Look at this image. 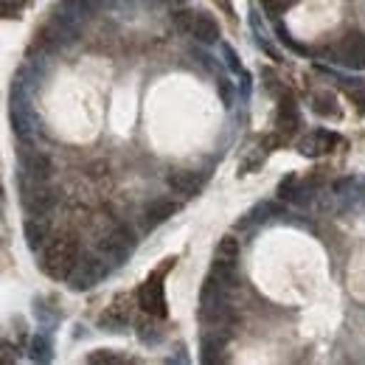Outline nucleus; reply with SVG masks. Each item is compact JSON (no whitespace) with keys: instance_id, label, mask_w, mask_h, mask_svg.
<instances>
[{"instance_id":"nucleus-1","label":"nucleus","mask_w":365,"mask_h":365,"mask_svg":"<svg viewBox=\"0 0 365 365\" xmlns=\"http://www.w3.org/2000/svg\"><path fill=\"white\" fill-rule=\"evenodd\" d=\"M82 259V250H79V239L73 233H59L56 239H51L43 253V273L53 281H68L71 273L76 270Z\"/></svg>"},{"instance_id":"nucleus-2","label":"nucleus","mask_w":365,"mask_h":365,"mask_svg":"<svg viewBox=\"0 0 365 365\" xmlns=\"http://www.w3.org/2000/svg\"><path fill=\"white\" fill-rule=\"evenodd\" d=\"M175 26L185 31L188 37H194L202 46H214L220 40V23L208 14V11H178L175 14Z\"/></svg>"},{"instance_id":"nucleus-3","label":"nucleus","mask_w":365,"mask_h":365,"mask_svg":"<svg viewBox=\"0 0 365 365\" xmlns=\"http://www.w3.org/2000/svg\"><path fill=\"white\" fill-rule=\"evenodd\" d=\"M175 264V259H169L155 275H149L140 289H138V307L149 315V318H166V292H163V273Z\"/></svg>"},{"instance_id":"nucleus-4","label":"nucleus","mask_w":365,"mask_h":365,"mask_svg":"<svg viewBox=\"0 0 365 365\" xmlns=\"http://www.w3.org/2000/svg\"><path fill=\"white\" fill-rule=\"evenodd\" d=\"M110 273V262L104 259V253H88L79 259L76 270L71 273V289L73 292H85V289H93L98 281H104Z\"/></svg>"},{"instance_id":"nucleus-5","label":"nucleus","mask_w":365,"mask_h":365,"mask_svg":"<svg viewBox=\"0 0 365 365\" xmlns=\"http://www.w3.org/2000/svg\"><path fill=\"white\" fill-rule=\"evenodd\" d=\"M79 37V23H73L71 17H65L59 9L53 11V17L48 20L40 31V43L48 48H68L76 43Z\"/></svg>"},{"instance_id":"nucleus-6","label":"nucleus","mask_w":365,"mask_h":365,"mask_svg":"<svg viewBox=\"0 0 365 365\" xmlns=\"http://www.w3.org/2000/svg\"><path fill=\"white\" fill-rule=\"evenodd\" d=\"M133 250H135V233L133 228H124V225L113 228L98 245V253H104V259L110 264H124L133 256Z\"/></svg>"},{"instance_id":"nucleus-7","label":"nucleus","mask_w":365,"mask_h":365,"mask_svg":"<svg viewBox=\"0 0 365 365\" xmlns=\"http://www.w3.org/2000/svg\"><path fill=\"white\" fill-rule=\"evenodd\" d=\"M59 202V191L46 182L23 180V208L29 217H46L48 211Z\"/></svg>"},{"instance_id":"nucleus-8","label":"nucleus","mask_w":365,"mask_h":365,"mask_svg":"<svg viewBox=\"0 0 365 365\" xmlns=\"http://www.w3.org/2000/svg\"><path fill=\"white\" fill-rule=\"evenodd\" d=\"M334 56L340 65L354 68V71H365V34L351 31L343 37V43L334 48Z\"/></svg>"},{"instance_id":"nucleus-9","label":"nucleus","mask_w":365,"mask_h":365,"mask_svg":"<svg viewBox=\"0 0 365 365\" xmlns=\"http://www.w3.org/2000/svg\"><path fill=\"white\" fill-rule=\"evenodd\" d=\"M20 172H23V180H31V182H46L53 172V163L51 158L43 155V152H23L20 155Z\"/></svg>"},{"instance_id":"nucleus-10","label":"nucleus","mask_w":365,"mask_h":365,"mask_svg":"<svg viewBox=\"0 0 365 365\" xmlns=\"http://www.w3.org/2000/svg\"><path fill=\"white\" fill-rule=\"evenodd\" d=\"M337 140L340 138L334 135V133H329V130H315V133H309L298 143V152L304 158H320V155L331 152V146H337Z\"/></svg>"},{"instance_id":"nucleus-11","label":"nucleus","mask_w":365,"mask_h":365,"mask_svg":"<svg viewBox=\"0 0 365 365\" xmlns=\"http://www.w3.org/2000/svg\"><path fill=\"white\" fill-rule=\"evenodd\" d=\"M175 211H178V202H172V200H152V202L140 211L143 230H155L158 225H163Z\"/></svg>"},{"instance_id":"nucleus-12","label":"nucleus","mask_w":365,"mask_h":365,"mask_svg":"<svg viewBox=\"0 0 365 365\" xmlns=\"http://www.w3.org/2000/svg\"><path fill=\"white\" fill-rule=\"evenodd\" d=\"M275 127H278V133L284 138L295 135L298 133V127H301V115H298V104L287 96V98H281V104H278V115H275Z\"/></svg>"},{"instance_id":"nucleus-13","label":"nucleus","mask_w":365,"mask_h":365,"mask_svg":"<svg viewBox=\"0 0 365 365\" xmlns=\"http://www.w3.org/2000/svg\"><path fill=\"white\" fill-rule=\"evenodd\" d=\"M169 188L175 191V194H180V197H194L200 188H202V178H197V172H188V169H175L169 178Z\"/></svg>"},{"instance_id":"nucleus-14","label":"nucleus","mask_w":365,"mask_h":365,"mask_svg":"<svg viewBox=\"0 0 365 365\" xmlns=\"http://www.w3.org/2000/svg\"><path fill=\"white\" fill-rule=\"evenodd\" d=\"M127 323H130V301H124V298H118V301L98 318V326L107 329V331H124Z\"/></svg>"},{"instance_id":"nucleus-15","label":"nucleus","mask_w":365,"mask_h":365,"mask_svg":"<svg viewBox=\"0 0 365 365\" xmlns=\"http://www.w3.org/2000/svg\"><path fill=\"white\" fill-rule=\"evenodd\" d=\"M48 233H51V228H48L46 217H29V220H26V225H23L26 245H29L31 250H40V247H46Z\"/></svg>"},{"instance_id":"nucleus-16","label":"nucleus","mask_w":365,"mask_h":365,"mask_svg":"<svg viewBox=\"0 0 365 365\" xmlns=\"http://www.w3.org/2000/svg\"><path fill=\"white\" fill-rule=\"evenodd\" d=\"M56 9H59L65 17H71L73 23H88L98 6H96L93 0H59Z\"/></svg>"},{"instance_id":"nucleus-17","label":"nucleus","mask_w":365,"mask_h":365,"mask_svg":"<svg viewBox=\"0 0 365 365\" xmlns=\"http://www.w3.org/2000/svg\"><path fill=\"white\" fill-rule=\"evenodd\" d=\"M312 110L320 118H334V121L340 118V104H337V98L329 91H318L312 96Z\"/></svg>"},{"instance_id":"nucleus-18","label":"nucleus","mask_w":365,"mask_h":365,"mask_svg":"<svg viewBox=\"0 0 365 365\" xmlns=\"http://www.w3.org/2000/svg\"><path fill=\"white\" fill-rule=\"evenodd\" d=\"M340 88L351 98V104H357V113H365V79H340Z\"/></svg>"},{"instance_id":"nucleus-19","label":"nucleus","mask_w":365,"mask_h":365,"mask_svg":"<svg viewBox=\"0 0 365 365\" xmlns=\"http://www.w3.org/2000/svg\"><path fill=\"white\" fill-rule=\"evenodd\" d=\"M214 259L236 264V262H239V239H236V236H222L220 245H217V256H214Z\"/></svg>"},{"instance_id":"nucleus-20","label":"nucleus","mask_w":365,"mask_h":365,"mask_svg":"<svg viewBox=\"0 0 365 365\" xmlns=\"http://www.w3.org/2000/svg\"><path fill=\"white\" fill-rule=\"evenodd\" d=\"M31 360L34 363H48L51 360V340H48L46 334H37L31 340Z\"/></svg>"},{"instance_id":"nucleus-21","label":"nucleus","mask_w":365,"mask_h":365,"mask_svg":"<svg viewBox=\"0 0 365 365\" xmlns=\"http://www.w3.org/2000/svg\"><path fill=\"white\" fill-rule=\"evenodd\" d=\"M88 363L93 365H121V363H127L121 354H115L113 349H98V351H93V354H88Z\"/></svg>"},{"instance_id":"nucleus-22","label":"nucleus","mask_w":365,"mask_h":365,"mask_svg":"<svg viewBox=\"0 0 365 365\" xmlns=\"http://www.w3.org/2000/svg\"><path fill=\"white\" fill-rule=\"evenodd\" d=\"M138 337H140L143 343H160V340H163V331H160L152 320H140V323H138Z\"/></svg>"},{"instance_id":"nucleus-23","label":"nucleus","mask_w":365,"mask_h":365,"mask_svg":"<svg viewBox=\"0 0 365 365\" xmlns=\"http://www.w3.org/2000/svg\"><path fill=\"white\" fill-rule=\"evenodd\" d=\"M298 175H287L284 180H281V185H278V197L281 200H292L295 197V191H298Z\"/></svg>"},{"instance_id":"nucleus-24","label":"nucleus","mask_w":365,"mask_h":365,"mask_svg":"<svg viewBox=\"0 0 365 365\" xmlns=\"http://www.w3.org/2000/svg\"><path fill=\"white\" fill-rule=\"evenodd\" d=\"M262 6H264V11L270 17H278V14H284L292 6V0H262Z\"/></svg>"},{"instance_id":"nucleus-25","label":"nucleus","mask_w":365,"mask_h":365,"mask_svg":"<svg viewBox=\"0 0 365 365\" xmlns=\"http://www.w3.org/2000/svg\"><path fill=\"white\" fill-rule=\"evenodd\" d=\"M0 11H3V20L20 17V0H0Z\"/></svg>"},{"instance_id":"nucleus-26","label":"nucleus","mask_w":365,"mask_h":365,"mask_svg":"<svg viewBox=\"0 0 365 365\" xmlns=\"http://www.w3.org/2000/svg\"><path fill=\"white\" fill-rule=\"evenodd\" d=\"M275 34H278V40H281V43H287V46L292 48V51H298V53H307V48L298 46V43H295V40H292V37H289V34H287L281 26H275Z\"/></svg>"},{"instance_id":"nucleus-27","label":"nucleus","mask_w":365,"mask_h":365,"mask_svg":"<svg viewBox=\"0 0 365 365\" xmlns=\"http://www.w3.org/2000/svg\"><path fill=\"white\" fill-rule=\"evenodd\" d=\"M225 56H228V65L233 68V71H242V65L236 62V53H233V48L230 46H225Z\"/></svg>"},{"instance_id":"nucleus-28","label":"nucleus","mask_w":365,"mask_h":365,"mask_svg":"<svg viewBox=\"0 0 365 365\" xmlns=\"http://www.w3.org/2000/svg\"><path fill=\"white\" fill-rule=\"evenodd\" d=\"M93 3H96V6H113L115 0H93Z\"/></svg>"},{"instance_id":"nucleus-29","label":"nucleus","mask_w":365,"mask_h":365,"mask_svg":"<svg viewBox=\"0 0 365 365\" xmlns=\"http://www.w3.org/2000/svg\"><path fill=\"white\" fill-rule=\"evenodd\" d=\"M166 3H172V6H182V3H188V0H166Z\"/></svg>"},{"instance_id":"nucleus-30","label":"nucleus","mask_w":365,"mask_h":365,"mask_svg":"<svg viewBox=\"0 0 365 365\" xmlns=\"http://www.w3.org/2000/svg\"><path fill=\"white\" fill-rule=\"evenodd\" d=\"M220 6H222V9H230V6H228V0H220Z\"/></svg>"},{"instance_id":"nucleus-31","label":"nucleus","mask_w":365,"mask_h":365,"mask_svg":"<svg viewBox=\"0 0 365 365\" xmlns=\"http://www.w3.org/2000/svg\"><path fill=\"white\" fill-rule=\"evenodd\" d=\"M146 3H158V0H146Z\"/></svg>"}]
</instances>
